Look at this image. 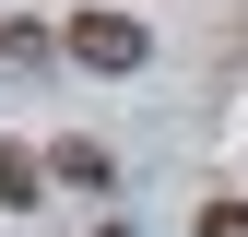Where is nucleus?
I'll return each mask as SVG.
<instances>
[{"label":"nucleus","mask_w":248,"mask_h":237,"mask_svg":"<svg viewBox=\"0 0 248 237\" xmlns=\"http://www.w3.org/2000/svg\"><path fill=\"white\" fill-rule=\"evenodd\" d=\"M47 178H59V190H118V166H107V142H59V154H47Z\"/></svg>","instance_id":"f03ea898"},{"label":"nucleus","mask_w":248,"mask_h":237,"mask_svg":"<svg viewBox=\"0 0 248 237\" xmlns=\"http://www.w3.org/2000/svg\"><path fill=\"white\" fill-rule=\"evenodd\" d=\"M36 190H47V154L0 142V214H36Z\"/></svg>","instance_id":"7ed1b4c3"},{"label":"nucleus","mask_w":248,"mask_h":237,"mask_svg":"<svg viewBox=\"0 0 248 237\" xmlns=\"http://www.w3.org/2000/svg\"><path fill=\"white\" fill-rule=\"evenodd\" d=\"M59 48H71L83 71H142V59H154V36H142L130 12H71V24H59Z\"/></svg>","instance_id":"f257e3e1"},{"label":"nucleus","mask_w":248,"mask_h":237,"mask_svg":"<svg viewBox=\"0 0 248 237\" xmlns=\"http://www.w3.org/2000/svg\"><path fill=\"white\" fill-rule=\"evenodd\" d=\"M201 237H248V202H201Z\"/></svg>","instance_id":"20e7f679"},{"label":"nucleus","mask_w":248,"mask_h":237,"mask_svg":"<svg viewBox=\"0 0 248 237\" xmlns=\"http://www.w3.org/2000/svg\"><path fill=\"white\" fill-rule=\"evenodd\" d=\"M107 237H130V225H107Z\"/></svg>","instance_id":"39448f33"}]
</instances>
